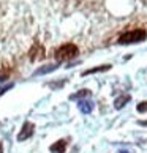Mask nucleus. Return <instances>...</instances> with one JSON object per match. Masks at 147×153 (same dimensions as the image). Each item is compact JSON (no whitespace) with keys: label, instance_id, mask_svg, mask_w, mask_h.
Instances as JSON below:
<instances>
[{"label":"nucleus","instance_id":"dca6fc26","mask_svg":"<svg viewBox=\"0 0 147 153\" xmlns=\"http://www.w3.org/2000/svg\"><path fill=\"white\" fill-rule=\"evenodd\" d=\"M119 153H130V152H127V150H120V152H119Z\"/></svg>","mask_w":147,"mask_h":153},{"label":"nucleus","instance_id":"f8f14e48","mask_svg":"<svg viewBox=\"0 0 147 153\" xmlns=\"http://www.w3.org/2000/svg\"><path fill=\"white\" fill-rule=\"evenodd\" d=\"M10 88H13V84H7V85H3V87H0V95H3L7 90H10Z\"/></svg>","mask_w":147,"mask_h":153},{"label":"nucleus","instance_id":"f03ea898","mask_svg":"<svg viewBox=\"0 0 147 153\" xmlns=\"http://www.w3.org/2000/svg\"><path fill=\"white\" fill-rule=\"evenodd\" d=\"M79 52L78 46H75V44H63V46H60L57 51H55V59H57V62H66V60H71L75 59L76 55Z\"/></svg>","mask_w":147,"mask_h":153},{"label":"nucleus","instance_id":"9b49d317","mask_svg":"<svg viewBox=\"0 0 147 153\" xmlns=\"http://www.w3.org/2000/svg\"><path fill=\"white\" fill-rule=\"evenodd\" d=\"M136 109H138L139 114H146L147 112V101H141V103L136 106Z\"/></svg>","mask_w":147,"mask_h":153},{"label":"nucleus","instance_id":"39448f33","mask_svg":"<svg viewBox=\"0 0 147 153\" xmlns=\"http://www.w3.org/2000/svg\"><path fill=\"white\" fill-rule=\"evenodd\" d=\"M78 107H79V111H81L82 114H90V112L93 111V103L89 101V100H79Z\"/></svg>","mask_w":147,"mask_h":153},{"label":"nucleus","instance_id":"2eb2a0df","mask_svg":"<svg viewBox=\"0 0 147 153\" xmlns=\"http://www.w3.org/2000/svg\"><path fill=\"white\" fill-rule=\"evenodd\" d=\"M0 153H3V147H2V144H0Z\"/></svg>","mask_w":147,"mask_h":153},{"label":"nucleus","instance_id":"9d476101","mask_svg":"<svg viewBox=\"0 0 147 153\" xmlns=\"http://www.w3.org/2000/svg\"><path fill=\"white\" fill-rule=\"evenodd\" d=\"M33 52H35V51H30V59H32V60H37V54H33ZM37 52H38V59L44 57V49H43L41 46H38V51H37Z\"/></svg>","mask_w":147,"mask_h":153},{"label":"nucleus","instance_id":"1a4fd4ad","mask_svg":"<svg viewBox=\"0 0 147 153\" xmlns=\"http://www.w3.org/2000/svg\"><path fill=\"white\" fill-rule=\"evenodd\" d=\"M90 90H87V88H82V90H79L78 93H73V95H70V100H84V98H89L90 96Z\"/></svg>","mask_w":147,"mask_h":153},{"label":"nucleus","instance_id":"7ed1b4c3","mask_svg":"<svg viewBox=\"0 0 147 153\" xmlns=\"http://www.w3.org/2000/svg\"><path fill=\"white\" fill-rule=\"evenodd\" d=\"M33 129H35V125H33L32 122H25L24 125H22V129H21V133L18 134V140H25V139H29L33 136Z\"/></svg>","mask_w":147,"mask_h":153},{"label":"nucleus","instance_id":"4468645a","mask_svg":"<svg viewBox=\"0 0 147 153\" xmlns=\"http://www.w3.org/2000/svg\"><path fill=\"white\" fill-rule=\"evenodd\" d=\"M5 81V76H0V82H3Z\"/></svg>","mask_w":147,"mask_h":153},{"label":"nucleus","instance_id":"423d86ee","mask_svg":"<svg viewBox=\"0 0 147 153\" xmlns=\"http://www.w3.org/2000/svg\"><path fill=\"white\" fill-rule=\"evenodd\" d=\"M59 68V65H44L41 68H38V70L33 73V76H41V74H48V73H52Z\"/></svg>","mask_w":147,"mask_h":153},{"label":"nucleus","instance_id":"20e7f679","mask_svg":"<svg viewBox=\"0 0 147 153\" xmlns=\"http://www.w3.org/2000/svg\"><path fill=\"white\" fill-rule=\"evenodd\" d=\"M66 145H68V140H66V139H60V140H57L55 144L51 145L49 150L52 152V153H65Z\"/></svg>","mask_w":147,"mask_h":153},{"label":"nucleus","instance_id":"6e6552de","mask_svg":"<svg viewBox=\"0 0 147 153\" xmlns=\"http://www.w3.org/2000/svg\"><path fill=\"white\" fill-rule=\"evenodd\" d=\"M130 100H131V96H130V95L119 96V98H116V101H114V107H116V109H122V107L125 106Z\"/></svg>","mask_w":147,"mask_h":153},{"label":"nucleus","instance_id":"ddd939ff","mask_svg":"<svg viewBox=\"0 0 147 153\" xmlns=\"http://www.w3.org/2000/svg\"><path fill=\"white\" fill-rule=\"evenodd\" d=\"M139 125H143V126H147V120H141Z\"/></svg>","mask_w":147,"mask_h":153},{"label":"nucleus","instance_id":"0eeeda50","mask_svg":"<svg viewBox=\"0 0 147 153\" xmlns=\"http://www.w3.org/2000/svg\"><path fill=\"white\" fill-rule=\"evenodd\" d=\"M111 65H101V66H95V68H90V70L82 71V76H87V74H95V73H101V71H108L111 70Z\"/></svg>","mask_w":147,"mask_h":153},{"label":"nucleus","instance_id":"f257e3e1","mask_svg":"<svg viewBox=\"0 0 147 153\" xmlns=\"http://www.w3.org/2000/svg\"><path fill=\"white\" fill-rule=\"evenodd\" d=\"M147 38V32L144 29H136V30H130L125 32L119 36L117 43L119 44H134V43H141Z\"/></svg>","mask_w":147,"mask_h":153}]
</instances>
